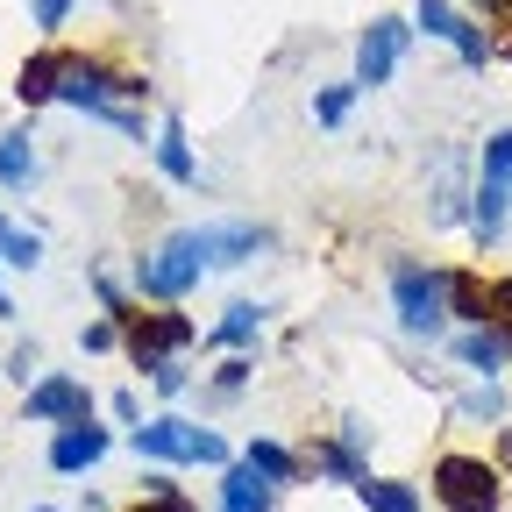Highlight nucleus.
<instances>
[{
    "mask_svg": "<svg viewBox=\"0 0 512 512\" xmlns=\"http://www.w3.org/2000/svg\"><path fill=\"white\" fill-rule=\"evenodd\" d=\"M29 15H36V29H43V36H57L64 22H72V0H29Z\"/></svg>",
    "mask_w": 512,
    "mask_h": 512,
    "instance_id": "obj_28",
    "label": "nucleus"
},
{
    "mask_svg": "<svg viewBox=\"0 0 512 512\" xmlns=\"http://www.w3.org/2000/svg\"><path fill=\"white\" fill-rule=\"evenodd\" d=\"M434 498H441V512H498V505H505L498 463L463 456V448H448V456L434 463Z\"/></svg>",
    "mask_w": 512,
    "mask_h": 512,
    "instance_id": "obj_4",
    "label": "nucleus"
},
{
    "mask_svg": "<svg viewBox=\"0 0 512 512\" xmlns=\"http://www.w3.org/2000/svg\"><path fill=\"white\" fill-rule=\"evenodd\" d=\"M0 185H8V192H29L36 185V143H29V128H8V136H0Z\"/></svg>",
    "mask_w": 512,
    "mask_h": 512,
    "instance_id": "obj_16",
    "label": "nucleus"
},
{
    "mask_svg": "<svg viewBox=\"0 0 512 512\" xmlns=\"http://www.w3.org/2000/svg\"><path fill=\"white\" fill-rule=\"evenodd\" d=\"M0 264H15V271H36V264H43V242L22 235L8 214H0Z\"/></svg>",
    "mask_w": 512,
    "mask_h": 512,
    "instance_id": "obj_21",
    "label": "nucleus"
},
{
    "mask_svg": "<svg viewBox=\"0 0 512 512\" xmlns=\"http://www.w3.org/2000/svg\"><path fill=\"white\" fill-rule=\"evenodd\" d=\"M477 185L512 192V128H498V136L484 143V157H477Z\"/></svg>",
    "mask_w": 512,
    "mask_h": 512,
    "instance_id": "obj_20",
    "label": "nucleus"
},
{
    "mask_svg": "<svg viewBox=\"0 0 512 512\" xmlns=\"http://www.w3.org/2000/svg\"><path fill=\"white\" fill-rule=\"evenodd\" d=\"M427 221L434 228H456V221H470V192H463V150L448 143L441 157H434V178H427Z\"/></svg>",
    "mask_w": 512,
    "mask_h": 512,
    "instance_id": "obj_10",
    "label": "nucleus"
},
{
    "mask_svg": "<svg viewBox=\"0 0 512 512\" xmlns=\"http://www.w3.org/2000/svg\"><path fill=\"white\" fill-rule=\"evenodd\" d=\"M107 448H114V434H107V427L72 420V427H57V434H50V470H57V477H86V470H100V463H107Z\"/></svg>",
    "mask_w": 512,
    "mask_h": 512,
    "instance_id": "obj_8",
    "label": "nucleus"
},
{
    "mask_svg": "<svg viewBox=\"0 0 512 512\" xmlns=\"http://www.w3.org/2000/svg\"><path fill=\"white\" fill-rule=\"evenodd\" d=\"M114 342H121L114 320H93V328H86V349H114Z\"/></svg>",
    "mask_w": 512,
    "mask_h": 512,
    "instance_id": "obj_33",
    "label": "nucleus"
},
{
    "mask_svg": "<svg viewBox=\"0 0 512 512\" xmlns=\"http://www.w3.org/2000/svg\"><path fill=\"white\" fill-rule=\"evenodd\" d=\"M214 512H278V484H264L249 463H228L221 470V505Z\"/></svg>",
    "mask_w": 512,
    "mask_h": 512,
    "instance_id": "obj_12",
    "label": "nucleus"
},
{
    "mask_svg": "<svg viewBox=\"0 0 512 512\" xmlns=\"http://www.w3.org/2000/svg\"><path fill=\"white\" fill-rule=\"evenodd\" d=\"M463 413H470V420H505V392H498V384L484 377L477 392H463Z\"/></svg>",
    "mask_w": 512,
    "mask_h": 512,
    "instance_id": "obj_26",
    "label": "nucleus"
},
{
    "mask_svg": "<svg viewBox=\"0 0 512 512\" xmlns=\"http://www.w3.org/2000/svg\"><path fill=\"white\" fill-rule=\"evenodd\" d=\"M150 384H157V392H164V399H178V392H185V384H192V370H185V363H164V370H157Z\"/></svg>",
    "mask_w": 512,
    "mask_h": 512,
    "instance_id": "obj_30",
    "label": "nucleus"
},
{
    "mask_svg": "<svg viewBox=\"0 0 512 512\" xmlns=\"http://www.w3.org/2000/svg\"><path fill=\"white\" fill-rule=\"evenodd\" d=\"M242 463H249L256 477H264V484H278V491H285V484H299V470H306V463L292 456V448H285V441H271V434H256V441L242 448Z\"/></svg>",
    "mask_w": 512,
    "mask_h": 512,
    "instance_id": "obj_14",
    "label": "nucleus"
},
{
    "mask_svg": "<svg viewBox=\"0 0 512 512\" xmlns=\"http://www.w3.org/2000/svg\"><path fill=\"white\" fill-rule=\"evenodd\" d=\"M200 335L185 313H136L128 320V363H136L143 377H157L164 363H178V349Z\"/></svg>",
    "mask_w": 512,
    "mask_h": 512,
    "instance_id": "obj_6",
    "label": "nucleus"
},
{
    "mask_svg": "<svg viewBox=\"0 0 512 512\" xmlns=\"http://www.w3.org/2000/svg\"><path fill=\"white\" fill-rule=\"evenodd\" d=\"M128 441H136V456H143V463H157V470H171V463H207V470H228V441H221L214 427L178 420V413H157V420H143V427H128Z\"/></svg>",
    "mask_w": 512,
    "mask_h": 512,
    "instance_id": "obj_2",
    "label": "nucleus"
},
{
    "mask_svg": "<svg viewBox=\"0 0 512 512\" xmlns=\"http://www.w3.org/2000/svg\"><path fill=\"white\" fill-rule=\"evenodd\" d=\"M114 420H121V427H143V399H136V392H114Z\"/></svg>",
    "mask_w": 512,
    "mask_h": 512,
    "instance_id": "obj_32",
    "label": "nucleus"
},
{
    "mask_svg": "<svg viewBox=\"0 0 512 512\" xmlns=\"http://www.w3.org/2000/svg\"><path fill=\"white\" fill-rule=\"evenodd\" d=\"M456 8H448V0H420V8H413V29L420 36H434V43H448V36H456Z\"/></svg>",
    "mask_w": 512,
    "mask_h": 512,
    "instance_id": "obj_23",
    "label": "nucleus"
},
{
    "mask_svg": "<svg viewBox=\"0 0 512 512\" xmlns=\"http://www.w3.org/2000/svg\"><path fill=\"white\" fill-rule=\"evenodd\" d=\"M406 36H413V22H399V15H377V22L356 36V93H370V86H384V79L399 72Z\"/></svg>",
    "mask_w": 512,
    "mask_h": 512,
    "instance_id": "obj_7",
    "label": "nucleus"
},
{
    "mask_svg": "<svg viewBox=\"0 0 512 512\" xmlns=\"http://www.w3.org/2000/svg\"><path fill=\"white\" fill-rule=\"evenodd\" d=\"M143 498H150V505H136V512H192V498H185L164 470H150V477H143Z\"/></svg>",
    "mask_w": 512,
    "mask_h": 512,
    "instance_id": "obj_24",
    "label": "nucleus"
},
{
    "mask_svg": "<svg viewBox=\"0 0 512 512\" xmlns=\"http://www.w3.org/2000/svg\"><path fill=\"white\" fill-rule=\"evenodd\" d=\"M448 349H456L463 370L498 377V370L512 363V328H505V320H477V328H456V335H448Z\"/></svg>",
    "mask_w": 512,
    "mask_h": 512,
    "instance_id": "obj_9",
    "label": "nucleus"
},
{
    "mask_svg": "<svg viewBox=\"0 0 512 512\" xmlns=\"http://www.w3.org/2000/svg\"><path fill=\"white\" fill-rule=\"evenodd\" d=\"M484 299H491V320H505V328H512V278L484 285Z\"/></svg>",
    "mask_w": 512,
    "mask_h": 512,
    "instance_id": "obj_31",
    "label": "nucleus"
},
{
    "mask_svg": "<svg viewBox=\"0 0 512 512\" xmlns=\"http://www.w3.org/2000/svg\"><path fill=\"white\" fill-rule=\"evenodd\" d=\"M306 463H313L320 477H335V484H349V491H356V484L370 477V463H356V456H349V448H342V441H320V448H313V456H306Z\"/></svg>",
    "mask_w": 512,
    "mask_h": 512,
    "instance_id": "obj_19",
    "label": "nucleus"
},
{
    "mask_svg": "<svg viewBox=\"0 0 512 512\" xmlns=\"http://www.w3.org/2000/svg\"><path fill=\"white\" fill-rule=\"evenodd\" d=\"M8 377L29 392V384L43 377V342H15V349H8Z\"/></svg>",
    "mask_w": 512,
    "mask_h": 512,
    "instance_id": "obj_25",
    "label": "nucleus"
},
{
    "mask_svg": "<svg viewBox=\"0 0 512 512\" xmlns=\"http://www.w3.org/2000/svg\"><path fill=\"white\" fill-rule=\"evenodd\" d=\"M43 512H50V505H43Z\"/></svg>",
    "mask_w": 512,
    "mask_h": 512,
    "instance_id": "obj_35",
    "label": "nucleus"
},
{
    "mask_svg": "<svg viewBox=\"0 0 512 512\" xmlns=\"http://www.w3.org/2000/svg\"><path fill=\"white\" fill-rule=\"evenodd\" d=\"M22 413L36 420V427H72V420H93V384L86 377H64V370H43L29 392H22Z\"/></svg>",
    "mask_w": 512,
    "mask_h": 512,
    "instance_id": "obj_5",
    "label": "nucleus"
},
{
    "mask_svg": "<svg viewBox=\"0 0 512 512\" xmlns=\"http://www.w3.org/2000/svg\"><path fill=\"white\" fill-rule=\"evenodd\" d=\"M335 441H342V448H349V456H356V463H370V420H356V413H349V420H342V434H335Z\"/></svg>",
    "mask_w": 512,
    "mask_h": 512,
    "instance_id": "obj_29",
    "label": "nucleus"
},
{
    "mask_svg": "<svg viewBox=\"0 0 512 512\" xmlns=\"http://www.w3.org/2000/svg\"><path fill=\"white\" fill-rule=\"evenodd\" d=\"M349 107H356V79L320 86V93H313V121H320V128H342V121H349Z\"/></svg>",
    "mask_w": 512,
    "mask_h": 512,
    "instance_id": "obj_22",
    "label": "nucleus"
},
{
    "mask_svg": "<svg viewBox=\"0 0 512 512\" xmlns=\"http://www.w3.org/2000/svg\"><path fill=\"white\" fill-rule=\"evenodd\" d=\"M192 235H200L207 271L214 264H249L256 249H271V228H256V221H207V228H192Z\"/></svg>",
    "mask_w": 512,
    "mask_h": 512,
    "instance_id": "obj_11",
    "label": "nucleus"
},
{
    "mask_svg": "<svg viewBox=\"0 0 512 512\" xmlns=\"http://www.w3.org/2000/svg\"><path fill=\"white\" fill-rule=\"evenodd\" d=\"M200 278H207V256H200V235H192V228H178V235H164L157 249L136 256V299L178 306Z\"/></svg>",
    "mask_w": 512,
    "mask_h": 512,
    "instance_id": "obj_3",
    "label": "nucleus"
},
{
    "mask_svg": "<svg viewBox=\"0 0 512 512\" xmlns=\"http://www.w3.org/2000/svg\"><path fill=\"white\" fill-rule=\"evenodd\" d=\"M392 313H399V328L413 342H441L448 320H456V313H448V271L399 256V264H392Z\"/></svg>",
    "mask_w": 512,
    "mask_h": 512,
    "instance_id": "obj_1",
    "label": "nucleus"
},
{
    "mask_svg": "<svg viewBox=\"0 0 512 512\" xmlns=\"http://www.w3.org/2000/svg\"><path fill=\"white\" fill-rule=\"evenodd\" d=\"M498 463L512 470V427H498Z\"/></svg>",
    "mask_w": 512,
    "mask_h": 512,
    "instance_id": "obj_34",
    "label": "nucleus"
},
{
    "mask_svg": "<svg viewBox=\"0 0 512 512\" xmlns=\"http://www.w3.org/2000/svg\"><path fill=\"white\" fill-rule=\"evenodd\" d=\"M249 370H256L249 356H228V363L214 370V399H235V392H242V384H249Z\"/></svg>",
    "mask_w": 512,
    "mask_h": 512,
    "instance_id": "obj_27",
    "label": "nucleus"
},
{
    "mask_svg": "<svg viewBox=\"0 0 512 512\" xmlns=\"http://www.w3.org/2000/svg\"><path fill=\"white\" fill-rule=\"evenodd\" d=\"M356 498H363V512H420V484H406V477H363Z\"/></svg>",
    "mask_w": 512,
    "mask_h": 512,
    "instance_id": "obj_17",
    "label": "nucleus"
},
{
    "mask_svg": "<svg viewBox=\"0 0 512 512\" xmlns=\"http://www.w3.org/2000/svg\"><path fill=\"white\" fill-rule=\"evenodd\" d=\"M150 150H157V171H164L171 185H200V157L185 150V121H178V114L157 121V143H150Z\"/></svg>",
    "mask_w": 512,
    "mask_h": 512,
    "instance_id": "obj_13",
    "label": "nucleus"
},
{
    "mask_svg": "<svg viewBox=\"0 0 512 512\" xmlns=\"http://www.w3.org/2000/svg\"><path fill=\"white\" fill-rule=\"evenodd\" d=\"M57 79H64V50H36V57L22 64V79H15L22 107H50V100H57Z\"/></svg>",
    "mask_w": 512,
    "mask_h": 512,
    "instance_id": "obj_15",
    "label": "nucleus"
},
{
    "mask_svg": "<svg viewBox=\"0 0 512 512\" xmlns=\"http://www.w3.org/2000/svg\"><path fill=\"white\" fill-rule=\"evenodd\" d=\"M264 313H271V306H256V299H235V306L214 320V342H221V349H249L256 335H264Z\"/></svg>",
    "mask_w": 512,
    "mask_h": 512,
    "instance_id": "obj_18",
    "label": "nucleus"
}]
</instances>
